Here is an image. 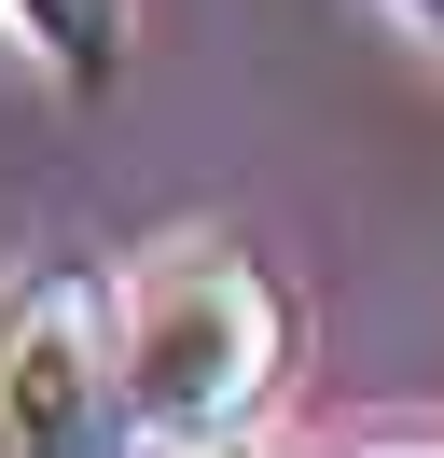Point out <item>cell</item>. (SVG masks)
I'll list each match as a JSON object with an SVG mask.
<instances>
[{"mask_svg":"<svg viewBox=\"0 0 444 458\" xmlns=\"http://www.w3.org/2000/svg\"><path fill=\"white\" fill-rule=\"evenodd\" d=\"M388 14H403V29H416V42H444V0H388Z\"/></svg>","mask_w":444,"mask_h":458,"instance_id":"277c9868","label":"cell"},{"mask_svg":"<svg viewBox=\"0 0 444 458\" xmlns=\"http://www.w3.org/2000/svg\"><path fill=\"white\" fill-rule=\"evenodd\" d=\"M83 445H125L111 292L28 278V292H0V458H83Z\"/></svg>","mask_w":444,"mask_h":458,"instance_id":"7a4b0ae2","label":"cell"},{"mask_svg":"<svg viewBox=\"0 0 444 458\" xmlns=\"http://www.w3.org/2000/svg\"><path fill=\"white\" fill-rule=\"evenodd\" d=\"M111 361H125V430L153 445H222V430L264 417L278 361H292V306L250 250L194 236V250H153L111 306Z\"/></svg>","mask_w":444,"mask_h":458,"instance_id":"6da1fadb","label":"cell"},{"mask_svg":"<svg viewBox=\"0 0 444 458\" xmlns=\"http://www.w3.org/2000/svg\"><path fill=\"white\" fill-rule=\"evenodd\" d=\"M28 42H42V70H70V84H111V42H125V0H0Z\"/></svg>","mask_w":444,"mask_h":458,"instance_id":"3957f363","label":"cell"}]
</instances>
